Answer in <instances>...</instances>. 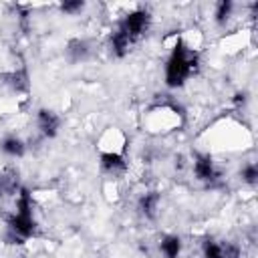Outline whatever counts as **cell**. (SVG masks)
Segmentation results:
<instances>
[{
  "label": "cell",
  "mask_w": 258,
  "mask_h": 258,
  "mask_svg": "<svg viewBox=\"0 0 258 258\" xmlns=\"http://www.w3.org/2000/svg\"><path fill=\"white\" fill-rule=\"evenodd\" d=\"M10 244H24L28 238L36 234V220L32 212V194L26 185H22L16 194V210L6 220Z\"/></svg>",
  "instance_id": "obj_1"
},
{
  "label": "cell",
  "mask_w": 258,
  "mask_h": 258,
  "mask_svg": "<svg viewBox=\"0 0 258 258\" xmlns=\"http://www.w3.org/2000/svg\"><path fill=\"white\" fill-rule=\"evenodd\" d=\"M198 64H200L198 52L191 50L181 38H177L165 62V85L169 89L183 87L187 79L198 71Z\"/></svg>",
  "instance_id": "obj_2"
},
{
  "label": "cell",
  "mask_w": 258,
  "mask_h": 258,
  "mask_svg": "<svg viewBox=\"0 0 258 258\" xmlns=\"http://www.w3.org/2000/svg\"><path fill=\"white\" fill-rule=\"evenodd\" d=\"M119 26H121L133 40H137V38H141V36L149 30V26H151V14H149L147 8H135V10L127 12V14L121 18Z\"/></svg>",
  "instance_id": "obj_3"
},
{
  "label": "cell",
  "mask_w": 258,
  "mask_h": 258,
  "mask_svg": "<svg viewBox=\"0 0 258 258\" xmlns=\"http://www.w3.org/2000/svg\"><path fill=\"white\" fill-rule=\"evenodd\" d=\"M191 171H194L198 181H204L208 185L218 181V177H220V171H218L210 153H196L194 161H191Z\"/></svg>",
  "instance_id": "obj_4"
},
{
  "label": "cell",
  "mask_w": 258,
  "mask_h": 258,
  "mask_svg": "<svg viewBox=\"0 0 258 258\" xmlns=\"http://www.w3.org/2000/svg\"><path fill=\"white\" fill-rule=\"evenodd\" d=\"M36 127L44 139H54L58 135V129H60V117L52 109L40 107L36 111Z\"/></svg>",
  "instance_id": "obj_5"
},
{
  "label": "cell",
  "mask_w": 258,
  "mask_h": 258,
  "mask_svg": "<svg viewBox=\"0 0 258 258\" xmlns=\"http://www.w3.org/2000/svg\"><path fill=\"white\" fill-rule=\"evenodd\" d=\"M133 42H135V40H133L119 24H117V28L109 34V50H111V54H113L115 58H125V56L129 54Z\"/></svg>",
  "instance_id": "obj_6"
},
{
  "label": "cell",
  "mask_w": 258,
  "mask_h": 258,
  "mask_svg": "<svg viewBox=\"0 0 258 258\" xmlns=\"http://www.w3.org/2000/svg\"><path fill=\"white\" fill-rule=\"evenodd\" d=\"M99 165L105 173L109 175H121L127 171V159L119 151H101L99 155Z\"/></svg>",
  "instance_id": "obj_7"
},
{
  "label": "cell",
  "mask_w": 258,
  "mask_h": 258,
  "mask_svg": "<svg viewBox=\"0 0 258 258\" xmlns=\"http://www.w3.org/2000/svg\"><path fill=\"white\" fill-rule=\"evenodd\" d=\"M159 204H161V194L159 191H145L137 200V210L145 220H155Z\"/></svg>",
  "instance_id": "obj_8"
},
{
  "label": "cell",
  "mask_w": 258,
  "mask_h": 258,
  "mask_svg": "<svg viewBox=\"0 0 258 258\" xmlns=\"http://www.w3.org/2000/svg\"><path fill=\"white\" fill-rule=\"evenodd\" d=\"M2 79L16 93H26L30 89V77H28L26 69H16V71H10V73H4Z\"/></svg>",
  "instance_id": "obj_9"
},
{
  "label": "cell",
  "mask_w": 258,
  "mask_h": 258,
  "mask_svg": "<svg viewBox=\"0 0 258 258\" xmlns=\"http://www.w3.org/2000/svg\"><path fill=\"white\" fill-rule=\"evenodd\" d=\"M64 50H67V56H69L71 62H83L91 54V44L85 38H71L67 42Z\"/></svg>",
  "instance_id": "obj_10"
},
{
  "label": "cell",
  "mask_w": 258,
  "mask_h": 258,
  "mask_svg": "<svg viewBox=\"0 0 258 258\" xmlns=\"http://www.w3.org/2000/svg\"><path fill=\"white\" fill-rule=\"evenodd\" d=\"M0 151L8 157H22L26 153V143L16 135H6L0 141Z\"/></svg>",
  "instance_id": "obj_11"
},
{
  "label": "cell",
  "mask_w": 258,
  "mask_h": 258,
  "mask_svg": "<svg viewBox=\"0 0 258 258\" xmlns=\"http://www.w3.org/2000/svg\"><path fill=\"white\" fill-rule=\"evenodd\" d=\"M181 238L175 234H167L159 240V252L163 258H179L181 256Z\"/></svg>",
  "instance_id": "obj_12"
},
{
  "label": "cell",
  "mask_w": 258,
  "mask_h": 258,
  "mask_svg": "<svg viewBox=\"0 0 258 258\" xmlns=\"http://www.w3.org/2000/svg\"><path fill=\"white\" fill-rule=\"evenodd\" d=\"M232 12H234V2L232 0H220L216 4V10H214V20L218 26H224L230 18H232Z\"/></svg>",
  "instance_id": "obj_13"
},
{
  "label": "cell",
  "mask_w": 258,
  "mask_h": 258,
  "mask_svg": "<svg viewBox=\"0 0 258 258\" xmlns=\"http://www.w3.org/2000/svg\"><path fill=\"white\" fill-rule=\"evenodd\" d=\"M202 258H224L222 242H218L214 238H206L202 242Z\"/></svg>",
  "instance_id": "obj_14"
},
{
  "label": "cell",
  "mask_w": 258,
  "mask_h": 258,
  "mask_svg": "<svg viewBox=\"0 0 258 258\" xmlns=\"http://www.w3.org/2000/svg\"><path fill=\"white\" fill-rule=\"evenodd\" d=\"M240 179H242L246 185L254 187V185L258 183V165H256L254 161L244 163V165H242V169H240Z\"/></svg>",
  "instance_id": "obj_15"
},
{
  "label": "cell",
  "mask_w": 258,
  "mask_h": 258,
  "mask_svg": "<svg viewBox=\"0 0 258 258\" xmlns=\"http://www.w3.org/2000/svg\"><path fill=\"white\" fill-rule=\"evenodd\" d=\"M222 254H224V258H242V248L236 242L224 240L222 242Z\"/></svg>",
  "instance_id": "obj_16"
},
{
  "label": "cell",
  "mask_w": 258,
  "mask_h": 258,
  "mask_svg": "<svg viewBox=\"0 0 258 258\" xmlns=\"http://www.w3.org/2000/svg\"><path fill=\"white\" fill-rule=\"evenodd\" d=\"M58 8H60V12H64V14H79V12L85 8V2H81V0H67V2H62Z\"/></svg>",
  "instance_id": "obj_17"
},
{
  "label": "cell",
  "mask_w": 258,
  "mask_h": 258,
  "mask_svg": "<svg viewBox=\"0 0 258 258\" xmlns=\"http://www.w3.org/2000/svg\"><path fill=\"white\" fill-rule=\"evenodd\" d=\"M246 101H248V99H246V93H244V91L234 95V103H236V107H244V105H246Z\"/></svg>",
  "instance_id": "obj_18"
}]
</instances>
